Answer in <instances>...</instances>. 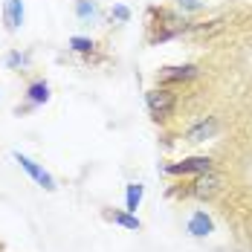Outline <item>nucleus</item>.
Segmentation results:
<instances>
[{"instance_id": "f257e3e1", "label": "nucleus", "mask_w": 252, "mask_h": 252, "mask_svg": "<svg viewBox=\"0 0 252 252\" xmlns=\"http://www.w3.org/2000/svg\"><path fill=\"white\" fill-rule=\"evenodd\" d=\"M145 101H148V110H151L154 119H168V116L174 113V107H177V96L171 93V90H165V87H154V90H148Z\"/></svg>"}, {"instance_id": "f03ea898", "label": "nucleus", "mask_w": 252, "mask_h": 252, "mask_svg": "<svg viewBox=\"0 0 252 252\" xmlns=\"http://www.w3.org/2000/svg\"><path fill=\"white\" fill-rule=\"evenodd\" d=\"M12 157H15V162H18V165L24 168L26 174H29L32 180H35V183H38V186H41V189H44V191H55V189H58L55 177H52L50 171H44V168H41L38 162H32V159H29L26 154H21V151H12Z\"/></svg>"}, {"instance_id": "7ed1b4c3", "label": "nucleus", "mask_w": 252, "mask_h": 252, "mask_svg": "<svg viewBox=\"0 0 252 252\" xmlns=\"http://www.w3.org/2000/svg\"><path fill=\"white\" fill-rule=\"evenodd\" d=\"M206 171H212V159H209V157H186V159H180V162L165 165V174H171V177L206 174Z\"/></svg>"}, {"instance_id": "20e7f679", "label": "nucleus", "mask_w": 252, "mask_h": 252, "mask_svg": "<svg viewBox=\"0 0 252 252\" xmlns=\"http://www.w3.org/2000/svg\"><path fill=\"white\" fill-rule=\"evenodd\" d=\"M3 24H6V32H18L24 26V0L3 3Z\"/></svg>"}, {"instance_id": "39448f33", "label": "nucleus", "mask_w": 252, "mask_h": 252, "mask_svg": "<svg viewBox=\"0 0 252 252\" xmlns=\"http://www.w3.org/2000/svg\"><path fill=\"white\" fill-rule=\"evenodd\" d=\"M218 133V119H203V122H197V125H191L189 130H186V139L189 142H206V139H212Z\"/></svg>"}, {"instance_id": "423d86ee", "label": "nucleus", "mask_w": 252, "mask_h": 252, "mask_svg": "<svg viewBox=\"0 0 252 252\" xmlns=\"http://www.w3.org/2000/svg\"><path fill=\"white\" fill-rule=\"evenodd\" d=\"M218 189H220V177H215L212 171L200 174L194 183H191V194H194V197H212Z\"/></svg>"}, {"instance_id": "0eeeda50", "label": "nucleus", "mask_w": 252, "mask_h": 252, "mask_svg": "<svg viewBox=\"0 0 252 252\" xmlns=\"http://www.w3.org/2000/svg\"><path fill=\"white\" fill-rule=\"evenodd\" d=\"M189 232H191L194 238H206V235L215 232V223H212V218H209L203 209H197V212L189 218Z\"/></svg>"}, {"instance_id": "6e6552de", "label": "nucleus", "mask_w": 252, "mask_h": 252, "mask_svg": "<svg viewBox=\"0 0 252 252\" xmlns=\"http://www.w3.org/2000/svg\"><path fill=\"white\" fill-rule=\"evenodd\" d=\"M104 218L107 220H113V223H119V226H125V229H130V232H139L142 229V220L133 215V212H127V209H113V212H104Z\"/></svg>"}, {"instance_id": "1a4fd4ad", "label": "nucleus", "mask_w": 252, "mask_h": 252, "mask_svg": "<svg viewBox=\"0 0 252 252\" xmlns=\"http://www.w3.org/2000/svg\"><path fill=\"white\" fill-rule=\"evenodd\" d=\"M26 99H29L32 107L47 104V101H50V84H47V81H32V84L26 87Z\"/></svg>"}, {"instance_id": "9d476101", "label": "nucleus", "mask_w": 252, "mask_h": 252, "mask_svg": "<svg viewBox=\"0 0 252 252\" xmlns=\"http://www.w3.org/2000/svg\"><path fill=\"white\" fill-rule=\"evenodd\" d=\"M162 81H189V78H197V67L194 64H186V67H165L159 73Z\"/></svg>"}, {"instance_id": "9b49d317", "label": "nucleus", "mask_w": 252, "mask_h": 252, "mask_svg": "<svg viewBox=\"0 0 252 252\" xmlns=\"http://www.w3.org/2000/svg\"><path fill=\"white\" fill-rule=\"evenodd\" d=\"M142 194H145V186L142 183H127L125 186V209L136 215L139 203H142Z\"/></svg>"}, {"instance_id": "f8f14e48", "label": "nucleus", "mask_w": 252, "mask_h": 252, "mask_svg": "<svg viewBox=\"0 0 252 252\" xmlns=\"http://www.w3.org/2000/svg\"><path fill=\"white\" fill-rule=\"evenodd\" d=\"M76 15H78V21H84V24L99 21V6H96V0H76Z\"/></svg>"}, {"instance_id": "ddd939ff", "label": "nucleus", "mask_w": 252, "mask_h": 252, "mask_svg": "<svg viewBox=\"0 0 252 252\" xmlns=\"http://www.w3.org/2000/svg\"><path fill=\"white\" fill-rule=\"evenodd\" d=\"M93 47H96V44H93L90 38H81V35H73V38H70V50H73V52L90 55V52H93Z\"/></svg>"}, {"instance_id": "4468645a", "label": "nucleus", "mask_w": 252, "mask_h": 252, "mask_svg": "<svg viewBox=\"0 0 252 252\" xmlns=\"http://www.w3.org/2000/svg\"><path fill=\"white\" fill-rule=\"evenodd\" d=\"M24 61H26V55H21V52H9V55H6V67H9V70H18Z\"/></svg>"}, {"instance_id": "2eb2a0df", "label": "nucleus", "mask_w": 252, "mask_h": 252, "mask_svg": "<svg viewBox=\"0 0 252 252\" xmlns=\"http://www.w3.org/2000/svg\"><path fill=\"white\" fill-rule=\"evenodd\" d=\"M110 15H113L116 21H122V24L130 21V9H127V6H113V12H110Z\"/></svg>"}, {"instance_id": "dca6fc26", "label": "nucleus", "mask_w": 252, "mask_h": 252, "mask_svg": "<svg viewBox=\"0 0 252 252\" xmlns=\"http://www.w3.org/2000/svg\"><path fill=\"white\" fill-rule=\"evenodd\" d=\"M180 6H183L186 12H197L203 6V0H180Z\"/></svg>"}]
</instances>
